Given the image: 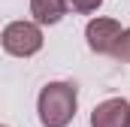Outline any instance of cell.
I'll list each match as a JSON object with an SVG mask.
<instances>
[{"mask_svg": "<svg viewBox=\"0 0 130 127\" xmlns=\"http://www.w3.org/2000/svg\"><path fill=\"white\" fill-rule=\"evenodd\" d=\"M67 12L73 9V12H82V15H88V12H97L100 6H103V0H64Z\"/></svg>", "mask_w": 130, "mask_h": 127, "instance_id": "cell-6", "label": "cell"}, {"mask_svg": "<svg viewBox=\"0 0 130 127\" xmlns=\"http://www.w3.org/2000/svg\"><path fill=\"white\" fill-rule=\"evenodd\" d=\"M130 103L124 97H109L91 109V127H124Z\"/></svg>", "mask_w": 130, "mask_h": 127, "instance_id": "cell-4", "label": "cell"}, {"mask_svg": "<svg viewBox=\"0 0 130 127\" xmlns=\"http://www.w3.org/2000/svg\"><path fill=\"white\" fill-rule=\"evenodd\" d=\"M79 109V88L73 82H48L36 97V115L42 127H70Z\"/></svg>", "mask_w": 130, "mask_h": 127, "instance_id": "cell-1", "label": "cell"}, {"mask_svg": "<svg viewBox=\"0 0 130 127\" xmlns=\"http://www.w3.org/2000/svg\"><path fill=\"white\" fill-rule=\"evenodd\" d=\"M0 127H6V124H0Z\"/></svg>", "mask_w": 130, "mask_h": 127, "instance_id": "cell-9", "label": "cell"}, {"mask_svg": "<svg viewBox=\"0 0 130 127\" xmlns=\"http://www.w3.org/2000/svg\"><path fill=\"white\" fill-rule=\"evenodd\" d=\"M112 58H115V61H121V64H130V27L121 30V39H118V45H115Z\"/></svg>", "mask_w": 130, "mask_h": 127, "instance_id": "cell-7", "label": "cell"}, {"mask_svg": "<svg viewBox=\"0 0 130 127\" xmlns=\"http://www.w3.org/2000/svg\"><path fill=\"white\" fill-rule=\"evenodd\" d=\"M124 127H130V112H127V121H124Z\"/></svg>", "mask_w": 130, "mask_h": 127, "instance_id": "cell-8", "label": "cell"}, {"mask_svg": "<svg viewBox=\"0 0 130 127\" xmlns=\"http://www.w3.org/2000/svg\"><path fill=\"white\" fill-rule=\"evenodd\" d=\"M0 45L12 58H33L42 49V27L33 21H9L0 33Z\"/></svg>", "mask_w": 130, "mask_h": 127, "instance_id": "cell-2", "label": "cell"}, {"mask_svg": "<svg viewBox=\"0 0 130 127\" xmlns=\"http://www.w3.org/2000/svg\"><path fill=\"white\" fill-rule=\"evenodd\" d=\"M121 21L118 18H106V15H97L85 24V39H88V49L97 52V55H112L118 39H121Z\"/></svg>", "mask_w": 130, "mask_h": 127, "instance_id": "cell-3", "label": "cell"}, {"mask_svg": "<svg viewBox=\"0 0 130 127\" xmlns=\"http://www.w3.org/2000/svg\"><path fill=\"white\" fill-rule=\"evenodd\" d=\"M30 15H33V24H58L61 18L67 15V6L64 0H30Z\"/></svg>", "mask_w": 130, "mask_h": 127, "instance_id": "cell-5", "label": "cell"}]
</instances>
